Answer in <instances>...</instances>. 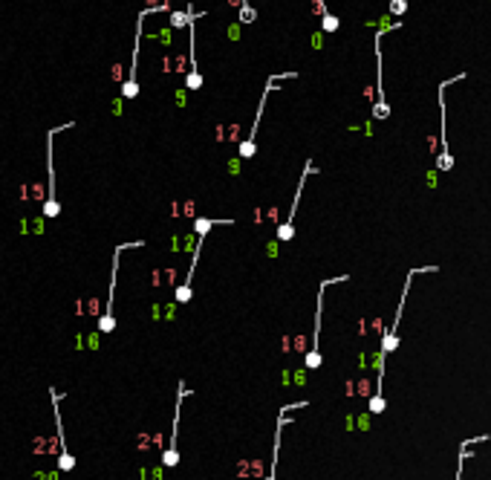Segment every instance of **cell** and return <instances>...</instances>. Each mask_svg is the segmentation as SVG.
Here are the masks:
<instances>
[{
	"label": "cell",
	"instance_id": "cell-1",
	"mask_svg": "<svg viewBox=\"0 0 491 480\" xmlns=\"http://www.w3.org/2000/svg\"><path fill=\"white\" fill-rule=\"evenodd\" d=\"M422 272H436V266H422V269H410L408 278H405V286H402V295H399V304H396V318L390 321V327L385 330V336H382V350H379V364H376V397L370 399V411L373 414H382L385 411V397H382V379H385V362L387 356L399 347V324H402V313H405V304H408V293H410V283H413V278L416 275H422Z\"/></svg>",
	"mask_w": 491,
	"mask_h": 480
},
{
	"label": "cell",
	"instance_id": "cell-2",
	"mask_svg": "<svg viewBox=\"0 0 491 480\" xmlns=\"http://www.w3.org/2000/svg\"><path fill=\"white\" fill-rule=\"evenodd\" d=\"M220 223H231V220H211V217H197L194 220V232H197V249H194V258H191V266H188V275H185V281L176 286V304H188L191 301V295H194V269H197V263H199V249H202V243H205V237H208V232L214 229V226H220Z\"/></svg>",
	"mask_w": 491,
	"mask_h": 480
},
{
	"label": "cell",
	"instance_id": "cell-3",
	"mask_svg": "<svg viewBox=\"0 0 491 480\" xmlns=\"http://www.w3.org/2000/svg\"><path fill=\"white\" fill-rule=\"evenodd\" d=\"M145 246L142 240H133V243H118L116 249H113V263H110V290H107V307L104 313L98 316V333H113L116 330V318H113V301H116V281H118V258H121V252L125 249H139Z\"/></svg>",
	"mask_w": 491,
	"mask_h": 480
},
{
	"label": "cell",
	"instance_id": "cell-4",
	"mask_svg": "<svg viewBox=\"0 0 491 480\" xmlns=\"http://www.w3.org/2000/svg\"><path fill=\"white\" fill-rule=\"evenodd\" d=\"M292 78H298V72H281V75H272L269 81H266V87H263V95H260V105H258V116H255V122H252V130H249V136H245L243 142H240V159H252L255 153H258V128H260V119H263V107H266V102H269V93L275 90V84L278 81H292Z\"/></svg>",
	"mask_w": 491,
	"mask_h": 480
},
{
	"label": "cell",
	"instance_id": "cell-5",
	"mask_svg": "<svg viewBox=\"0 0 491 480\" xmlns=\"http://www.w3.org/2000/svg\"><path fill=\"white\" fill-rule=\"evenodd\" d=\"M168 9V0L165 3H151L148 9H142L136 18V44H133V58H130V75L121 81V99H136L139 95V81H136V70H139V47H142V24L151 12H165Z\"/></svg>",
	"mask_w": 491,
	"mask_h": 480
},
{
	"label": "cell",
	"instance_id": "cell-6",
	"mask_svg": "<svg viewBox=\"0 0 491 480\" xmlns=\"http://www.w3.org/2000/svg\"><path fill=\"white\" fill-rule=\"evenodd\" d=\"M350 281V275H338V278H327V281L318 283V298H315V333H312V347H309V353H306L304 364L309 367V370H315V367H321V318H324V295H327V290L332 286V283H344Z\"/></svg>",
	"mask_w": 491,
	"mask_h": 480
},
{
	"label": "cell",
	"instance_id": "cell-7",
	"mask_svg": "<svg viewBox=\"0 0 491 480\" xmlns=\"http://www.w3.org/2000/svg\"><path fill=\"white\" fill-rule=\"evenodd\" d=\"M72 125H75V122H67V125L52 128L47 133V200H44V217H47V220H55V217L61 214V203H58V197H55V159H52V139H55V133L72 128Z\"/></svg>",
	"mask_w": 491,
	"mask_h": 480
},
{
	"label": "cell",
	"instance_id": "cell-8",
	"mask_svg": "<svg viewBox=\"0 0 491 480\" xmlns=\"http://www.w3.org/2000/svg\"><path fill=\"white\" fill-rule=\"evenodd\" d=\"M456 81H465V72H456L454 78H448V81H442L439 87H436V99H439V119H442V151H439V156H436V171H442V174H448L451 168H454V156H451V148H448V110H445V90L451 87V84Z\"/></svg>",
	"mask_w": 491,
	"mask_h": 480
},
{
	"label": "cell",
	"instance_id": "cell-9",
	"mask_svg": "<svg viewBox=\"0 0 491 480\" xmlns=\"http://www.w3.org/2000/svg\"><path fill=\"white\" fill-rule=\"evenodd\" d=\"M315 174V159H306L304 165V174H301V179H298V188H295V200H292V209H289V217L278 226V232H275V237H278V243H289L295 237V214H298V206H301V200H304V185L306 179Z\"/></svg>",
	"mask_w": 491,
	"mask_h": 480
},
{
	"label": "cell",
	"instance_id": "cell-10",
	"mask_svg": "<svg viewBox=\"0 0 491 480\" xmlns=\"http://www.w3.org/2000/svg\"><path fill=\"white\" fill-rule=\"evenodd\" d=\"M49 399H52V414H55V434H58V445H61L58 471H72V468H75V457H72V451L67 448V434H64V420H61V399H64V394H58V388H49Z\"/></svg>",
	"mask_w": 491,
	"mask_h": 480
},
{
	"label": "cell",
	"instance_id": "cell-11",
	"mask_svg": "<svg viewBox=\"0 0 491 480\" xmlns=\"http://www.w3.org/2000/svg\"><path fill=\"white\" fill-rule=\"evenodd\" d=\"M188 64H191V70L185 75V87L188 90H199L202 87V72L197 67V15H191V24H188Z\"/></svg>",
	"mask_w": 491,
	"mask_h": 480
},
{
	"label": "cell",
	"instance_id": "cell-12",
	"mask_svg": "<svg viewBox=\"0 0 491 480\" xmlns=\"http://www.w3.org/2000/svg\"><path fill=\"white\" fill-rule=\"evenodd\" d=\"M191 391L185 388V382H179V394H176V408H174V428H171V443L165 448L162 454V466L165 468H174L179 463V451H176V434H179V411H182V399L188 397Z\"/></svg>",
	"mask_w": 491,
	"mask_h": 480
},
{
	"label": "cell",
	"instance_id": "cell-13",
	"mask_svg": "<svg viewBox=\"0 0 491 480\" xmlns=\"http://www.w3.org/2000/svg\"><path fill=\"white\" fill-rule=\"evenodd\" d=\"M286 417H278V434H275V451H272V468H269V474H266V480H278V463H281V431L286 428Z\"/></svg>",
	"mask_w": 491,
	"mask_h": 480
},
{
	"label": "cell",
	"instance_id": "cell-14",
	"mask_svg": "<svg viewBox=\"0 0 491 480\" xmlns=\"http://www.w3.org/2000/svg\"><path fill=\"white\" fill-rule=\"evenodd\" d=\"M315 9H318V18H321V29H324V32H338L341 21L327 9V3H324V0H315Z\"/></svg>",
	"mask_w": 491,
	"mask_h": 480
},
{
	"label": "cell",
	"instance_id": "cell-15",
	"mask_svg": "<svg viewBox=\"0 0 491 480\" xmlns=\"http://www.w3.org/2000/svg\"><path fill=\"white\" fill-rule=\"evenodd\" d=\"M231 6H237V12H240V24H255L258 21V12L249 6V0H228Z\"/></svg>",
	"mask_w": 491,
	"mask_h": 480
},
{
	"label": "cell",
	"instance_id": "cell-16",
	"mask_svg": "<svg viewBox=\"0 0 491 480\" xmlns=\"http://www.w3.org/2000/svg\"><path fill=\"white\" fill-rule=\"evenodd\" d=\"M191 15H194V9H191V6H188L185 12H171V26H174V29L188 26V24H191Z\"/></svg>",
	"mask_w": 491,
	"mask_h": 480
},
{
	"label": "cell",
	"instance_id": "cell-17",
	"mask_svg": "<svg viewBox=\"0 0 491 480\" xmlns=\"http://www.w3.org/2000/svg\"><path fill=\"white\" fill-rule=\"evenodd\" d=\"M482 440H488V437H477V440H471L468 445H477V443H482ZM468 445H465V443L459 445V466H456V480H462V466H465V457H468Z\"/></svg>",
	"mask_w": 491,
	"mask_h": 480
},
{
	"label": "cell",
	"instance_id": "cell-18",
	"mask_svg": "<svg viewBox=\"0 0 491 480\" xmlns=\"http://www.w3.org/2000/svg\"><path fill=\"white\" fill-rule=\"evenodd\" d=\"M408 12V0H390V15L393 18H402Z\"/></svg>",
	"mask_w": 491,
	"mask_h": 480
}]
</instances>
